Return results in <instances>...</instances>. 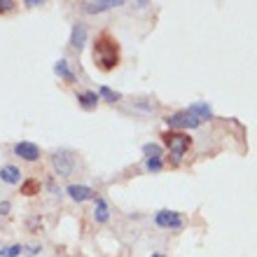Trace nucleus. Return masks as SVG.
I'll return each mask as SVG.
<instances>
[{
  "label": "nucleus",
  "instance_id": "nucleus-1",
  "mask_svg": "<svg viewBox=\"0 0 257 257\" xmlns=\"http://www.w3.org/2000/svg\"><path fill=\"white\" fill-rule=\"evenodd\" d=\"M94 63L98 70L110 73L119 66V42L110 33H101L94 42Z\"/></svg>",
  "mask_w": 257,
  "mask_h": 257
},
{
  "label": "nucleus",
  "instance_id": "nucleus-2",
  "mask_svg": "<svg viewBox=\"0 0 257 257\" xmlns=\"http://www.w3.org/2000/svg\"><path fill=\"white\" fill-rule=\"evenodd\" d=\"M162 138H164V145L171 150V155L176 157V162L183 159L185 152H187L192 145V138L187 134H183V131H166Z\"/></svg>",
  "mask_w": 257,
  "mask_h": 257
},
{
  "label": "nucleus",
  "instance_id": "nucleus-3",
  "mask_svg": "<svg viewBox=\"0 0 257 257\" xmlns=\"http://www.w3.org/2000/svg\"><path fill=\"white\" fill-rule=\"evenodd\" d=\"M52 166H54L56 176L59 178H68L75 169V157L70 150H56L52 155Z\"/></svg>",
  "mask_w": 257,
  "mask_h": 257
},
{
  "label": "nucleus",
  "instance_id": "nucleus-4",
  "mask_svg": "<svg viewBox=\"0 0 257 257\" xmlns=\"http://www.w3.org/2000/svg\"><path fill=\"white\" fill-rule=\"evenodd\" d=\"M166 124L171 126V131H173V128H180V131H185V128L201 126L203 122L196 115H192L190 110H178V112H173V115L166 117Z\"/></svg>",
  "mask_w": 257,
  "mask_h": 257
},
{
  "label": "nucleus",
  "instance_id": "nucleus-5",
  "mask_svg": "<svg viewBox=\"0 0 257 257\" xmlns=\"http://www.w3.org/2000/svg\"><path fill=\"white\" fill-rule=\"evenodd\" d=\"M155 222L159 227H164V229H183L185 224L180 213H176V210H159L155 215Z\"/></svg>",
  "mask_w": 257,
  "mask_h": 257
},
{
  "label": "nucleus",
  "instance_id": "nucleus-6",
  "mask_svg": "<svg viewBox=\"0 0 257 257\" xmlns=\"http://www.w3.org/2000/svg\"><path fill=\"white\" fill-rule=\"evenodd\" d=\"M14 155L21 157L24 162H38L40 159V148L31 141H21L14 145Z\"/></svg>",
  "mask_w": 257,
  "mask_h": 257
},
{
  "label": "nucleus",
  "instance_id": "nucleus-7",
  "mask_svg": "<svg viewBox=\"0 0 257 257\" xmlns=\"http://www.w3.org/2000/svg\"><path fill=\"white\" fill-rule=\"evenodd\" d=\"M124 5V0H89V3H82V12L87 14H101V12H108L110 7H119Z\"/></svg>",
  "mask_w": 257,
  "mask_h": 257
},
{
  "label": "nucleus",
  "instance_id": "nucleus-8",
  "mask_svg": "<svg viewBox=\"0 0 257 257\" xmlns=\"http://www.w3.org/2000/svg\"><path fill=\"white\" fill-rule=\"evenodd\" d=\"M66 192H68V196L77 203L89 201V199H96V192L91 190V187H87V185H70Z\"/></svg>",
  "mask_w": 257,
  "mask_h": 257
},
{
  "label": "nucleus",
  "instance_id": "nucleus-9",
  "mask_svg": "<svg viewBox=\"0 0 257 257\" xmlns=\"http://www.w3.org/2000/svg\"><path fill=\"white\" fill-rule=\"evenodd\" d=\"M84 42H87V26H84L82 21H77V24H73V33H70V47L80 52V49L84 47Z\"/></svg>",
  "mask_w": 257,
  "mask_h": 257
},
{
  "label": "nucleus",
  "instance_id": "nucleus-10",
  "mask_svg": "<svg viewBox=\"0 0 257 257\" xmlns=\"http://www.w3.org/2000/svg\"><path fill=\"white\" fill-rule=\"evenodd\" d=\"M0 180L7 185H19L21 183V171L17 169V166H12V164H7V166L0 169Z\"/></svg>",
  "mask_w": 257,
  "mask_h": 257
},
{
  "label": "nucleus",
  "instance_id": "nucleus-11",
  "mask_svg": "<svg viewBox=\"0 0 257 257\" xmlns=\"http://www.w3.org/2000/svg\"><path fill=\"white\" fill-rule=\"evenodd\" d=\"M192 112V115H196L201 122H208V119H213V110H210V105L208 103H203V101H199V103H192L190 108H187Z\"/></svg>",
  "mask_w": 257,
  "mask_h": 257
},
{
  "label": "nucleus",
  "instance_id": "nucleus-12",
  "mask_svg": "<svg viewBox=\"0 0 257 257\" xmlns=\"http://www.w3.org/2000/svg\"><path fill=\"white\" fill-rule=\"evenodd\" d=\"M98 101H101V98H98L96 91H80V94H77V103H80L84 110H94L96 105H98Z\"/></svg>",
  "mask_w": 257,
  "mask_h": 257
},
{
  "label": "nucleus",
  "instance_id": "nucleus-13",
  "mask_svg": "<svg viewBox=\"0 0 257 257\" xmlns=\"http://www.w3.org/2000/svg\"><path fill=\"white\" fill-rule=\"evenodd\" d=\"M110 217V208H108V201L96 196V208H94V220L96 222H108Z\"/></svg>",
  "mask_w": 257,
  "mask_h": 257
},
{
  "label": "nucleus",
  "instance_id": "nucleus-14",
  "mask_svg": "<svg viewBox=\"0 0 257 257\" xmlns=\"http://www.w3.org/2000/svg\"><path fill=\"white\" fill-rule=\"evenodd\" d=\"M54 73L59 75L61 80H66V82H75V75H73V70H70V66H68L66 59H61V61L54 63Z\"/></svg>",
  "mask_w": 257,
  "mask_h": 257
},
{
  "label": "nucleus",
  "instance_id": "nucleus-15",
  "mask_svg": "<svg viewBox=\"0 0 257 257\" xmlns=\"http://www.w3.org/2000/svg\"><path fill=\"white\" fill-rule=\"evenodd\" d=\"M143 152H145L148 159H162L164 148L162 145H157V143H145V145H143Z\"/></svg>",
  "mask_w": 257,
  "mask_h": 257
},
{
  "label": "nucleus",
  "instance_id": "nucleus-16",
  "mask_svg": "<svg viewBox=\"0 0 257 257\" xmlns=\"http://www.w3.org/2000/svg\"><path fill=\"white\" fill-rule=\"evenodd\" d=\"M40 192V183L38 180H26V183H21V194H26V196H33V194H38Z\"/></svg>",
  "mask_w": 257,
  "mask_h": 257
},
{
  "label": "nucleus",
  "instance_id": "nucleus-17",
  "mask_svg": "<svg viewBox=\"0 0 257 257\" xmlns=\"http://www.w3.org/2000/svg\"><path fill=\"white\" fill-rule=\"evenodd\" d=\"M98 98H105L108 103H117L119 98H122V94H117V91H112L110 87H101V91H98Z\"/></svg>",
  "mask_w": 257,
  "mask_h": 257
},
{
  "label": "nucleus",
  "instance_id": "nucleus-18",
  "mask_svg": "<svg viewBox=\"0 0 257 257\" xmlns=\"http://www.w3.org/2000/svg\"><path fill=\"white\" fill-rule=\"evenodd\" d=\"M21 252H24V248H21L19 243H14V245H5V248H0V257H19Z\"/></svg>",
  "mask_w": 257,
  "mask_h": 257
},
{
  "label": "nucleus",
  "instance_id": "nucleus-19",
  "mask_svg": "<svg viewBox=\"0 0 257 257\" xmlns=\"http://www.w3.org/2000/svg\"><path fill=\"white\" fill-rule=\"evenodd\" d=\"M162 159H145V169L148 171H152V173H159L162 171Z\"/></svg>",
  "mask_w": 257,
  "mask_h": 257
},
{
  "label": "nucleus",
  "instance_id": "nucleus-20",
  "mask_svg": "<svg viewBox=\"0 0 257 257\" xmlns=\"http://www.w3.org/2000/svg\"><path fill=\"white\" fill-rule=\"evenodd\" d=\"M12 7H17V3H12V0H3V3H0V12H10Z\"/></svg>",
  "mask_w": 257,
  "mask_h": 257
},
{
  "label": "nucleus",
  "instance_id": "nucleus-21",
  "mask_svg": "<svg viewBox=\"0 0 257 257\" xmlns=\"http://www.w3.org/2000/svg\"><path fill=\"white\" fill-rule=\"evenodd\" d=\"M38 250H42L40 245H28V248H24V252H26L28 257H33V255H38Z\"/></svg>",
  "mask_w": 257,
  "mask_h": 257
},
{
  "label": "nucleus",
  "instance_id": "nucleus-22",
  "mask_svg": "<svg viewBox=\"0 0 257 257\" xmlns=\"http://www.w3.org/2000/svg\"><path fill=\"white\" fill-rule=\"evenodd\" d=\"M10 213V201H0V215H7Z\"/></svg>",
  "mask_w": 257,
  "mask_h": 257
},
{
  "label": "nucleus",
  "instance_id": "nucleus-23",
  "mask_svg": "<svg viewBox=\"0 0 257 257\" xmlns=\"http://www.w3.org/2000/svg\"><path fill=\"white\" fill-rule=\"evenodd\" d=\"M26 5H28V7H40L42 0H26Z\"/></svg>",
  "mask_w": 257,
  "mask_h": 257
},
{
  "label": "nucleus",
  "instance_id": "nucleus-24",
  "mask_svg": "<svg viewBox=\"0 0 257 257\" xmlns=\"http://www.w3.org/2000/svg\"><path fill=\"white\" fill-rule=\"evenodd\" d=\"M152 257H164V255H159V252H157V255H152Z\"/></svg>",
  "mask_w": 257,
  "mask_h": 257
}]
</instances>
